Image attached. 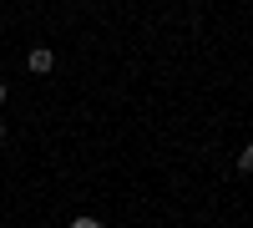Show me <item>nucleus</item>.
<instances>
[{"instance_id":"obj_1","label":"nucleus","mask_w":253,"mask_h":228,"mask_svg":"<svg viewBox=\"0 0 253 228\" xmlns=\"http://www.w3.org/2000/svg\"><path fill=\"white\" fill-rule=\"evenodd\" d=\"M26 66H31V71H36V76H46V71H51V66H56V56H51V51H46V46H36V51H31V56H26Z\"/></svg>"},{"instance_id":"obj_2","label":"nucleus","mask_w":253,"mask_h":228,"mask_svg":"<svg viewBox=\"0 0 253 228\" xmlns=\"http://www.w3.org/2000/svg\"><path fill=\"white\" fill-rule=\"evenodd\" d=\"M71 228H107L101 218H71Z\"/></svg>"},{"instance_id":"obj_3","label":"nucleus","mask_w":253,"mask_h":228,"mask_svg":"<svg viewBox=\"0 0 253 228\" xmlns=\"http://www.w3.org/2000/svg\"><path fill=\"white\" fill-rule=\"evenodd\" d=\"M0 101H5V81H0Z\"/></svg>"},{"instance_id":"obj_4","label":"nucleus","mask_w":253,"mask_h":228,"mask_svg":"<svg viewBox=\"0 0 253 228\" xmlns=\"http://www.w3.org/2000/svg\"><path fill=\"white\" fill-rule=\"evenodd\" d=\"M0 137H5V122H0Z\"/></svg>"}]
</instances>
